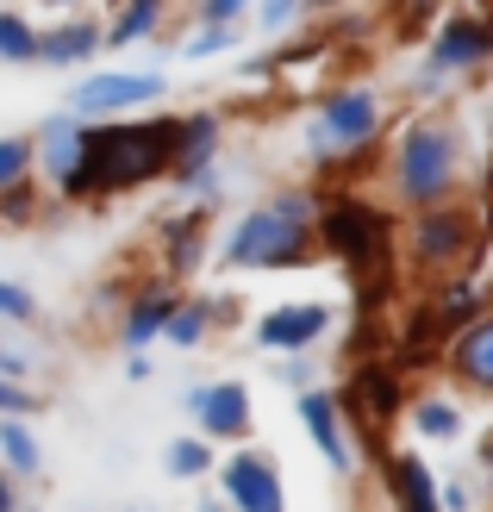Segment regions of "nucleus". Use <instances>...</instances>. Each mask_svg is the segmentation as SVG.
Listing matches in <instances>:
<instances>
[{
    "mask_svg": "<svg viewBox=\"0 0 493 512\" xmlns=\"http://www.w3.org/2000/svg\"><path fill=\"white\" fill-rule=\"evenodd\" d=\"M7 500H13V488H7V481H0V506H7Z\"/></svg>",
    "mask_w": 493,
    "mask_h": 512,
    "instance_id": "2f4dec72",
    "label": "nucleus"
},
{
    "mask_svg": "<svg viewBox=\"0 0 493 512\" xmlns=\"http://www.w3.org/2000/svg\"><path fill=\"white\" fill-rule=\"evenodd\" d=\"M25 157H32V150H25L19 138H7V144H0V188H13V182H19V169H25Z\"/></svg>",
    "mask_w": 493,
    "mask_h": 512,
    "instance_id": "5701e85b",
    "label": "nucleus"
},
{
    "mask_svg": "<svg viewBox=\"0 0 493 512\" xmlns=\"http://www.w3.org/2000/svg\"><path fill=\"white\" fill-rule=\"evenodd\" d=\"M0 450L13 456V469H38V444L25 438V425H13V419L0 425Z\"/></svg>",
    "mask_w": 493,
    "mask_h": 512,
    "instance_id": "aec40b11",
    "label": "nucleus"
},
{
    "mask_svg": "<svg viewBox=\"0 0 493 512\" xmlns=\"http://www.w3.org/2000/svg\"><path fill=\"white\" fill-rule=\"evenodd\" d=\"M294 19V0H263V25H288Z\"/></svg>",
    "mask_w": 493,
    "mask_h": 512,
    "instance_id": "bb28decb",
    "label": "nucleus"
},
{
    "mask_svg": "<svg viewBox=\"0 0 493 512\" xmlns=\"http://www.w3.org/2000/svg\"><path fill=\"white\" fill-rule=\"evenodd\" d=\"M157 13H163V0H132V7H125V19L113 25V38H119V44H132V38H144L150 25H157Z\"/></svg>",
    "mask_w": 493,
    "mask_h": 512,
    "instance_id": "f3484780",
    "label": "nucleus"
},
{
    "mask_svg": "<svg viewBox=\"0 0 493 512\" xmlns=\"http://www.w3.org/2000/svg\"><path fill=\"white\" fill-rule=\"evenodd\" d=\"M375 132V94H337L331 107H325V119H319V132H313V144L325 150H350V144H362Z\"/></svg>",
    "mask_w": 493,
    "mask_h": 512,
    "instance_id": "20e7f679",
    "label": "nucleus"
},
{
    "mask_svg": "<svg viewBox=\"0 0 493 512\" xmlns=\"http://www.w3.org/2000/svg\"><path fill=\"white\" fill-rule=\"evenodd\" d=\"M0 313H7V319H32V294L13 288V281H0Z\"/></svg>",
    "mask_w": 493,
    "mask_h": 512,
    "instance_id": "a878e982",
    "label": "nucleus"
},
{
    "mask_svg": "<svg viewBox=\"0 0 493 512\" xmlns=\"http://www.w3.org/2000/svg\"><path fill=\"white\" fill-rule=\"evenodd\" d=\"M456 369L469 375V381H481V388H493V319L475 325L469 338L456 344Z\"/></svg>",
    "mask_w": 493,
    "mask_h": 512,
    "instance_id": "ddd939ff",
    "label": "nucleus"
},
{
    "mask_svg": "<svg viewBox=\"0 0 493 512\" xmlns=\"http://www.w3.org/2000/svg\"><path fill=\"white\" fill-rule=\"evenodd\" d=\"M394 488H400V500H406V506H419V512H431V506H437L431 475H425V463H412V456H400V463H394Z\"/></svg>",
    "mask_w": 493,
    "mask_h": 512,
    "instance_id": "2eb2a0df",
    "label": "nucleus"
},
{
    "mask_svg": "<svg viewBox=\"0 0 493 512\" xmlns=\"http://www.w3.org/2000/svg\"><path fill=\"white\" fill-rule=\"evenodd\" d=\"M194 413L206 431H244L250 425V394L238 388V381H219V388H194Z\"/></svg>",
    "mask_w": 493,
    "mask_h": 512,
    "instance_id": "6e6552de",
    "label": "nucleus"
},
{
    "mask_svg": "<svg viewBox=\"0 0 493 512\" xmlns=\"http://www.w3.org/2000/svg\"><path fill=\"white\" fill-rule=\"evenodd\" d=\"M94 44H100V32H88V25H69V32H50V38H38V50H32V57L75 63V57H94Z\"/></svg>",
    "mask_w": 493,
    "mask_h": 512,
    "instance_id": "4468645a",
    "label": "nucleus"
},
{
    "mask_svg": "<svg viewBox=\"0 0 493 512\" xmlns=\"http://www.w3.org/2000/svg\"><path fill=\"white\" fill-rule=\"evenodd\" d=\"M32 50H38L32 25H25V19H13V13H0V57H7V63H25Z\"/></svg>",
    "mask_w": 493,
    "mask_h": 512,
    "instance_id": "dca6fc26",
    "label": "nucleus"
},
{
    "mask_svg": "<svg viewBox=\"0 0 493 512\" xmlns=\"http://www.w3.org/2000/svg\"><path fill=\"white\" fill-rule=\"evenodd\" d=\"M0 406H7V413H25V406H32V394H19V388H7V381H0Z\"/></svg>",
    "mask_w": 493,
    "mask_h": 512,
    "instance_id": "cd10ccee",
    "label": "nucleus"
},
{
    "mask_svg": "<svg viewBox=\"0 0 493 512\" xmlns=\"http://www.w3.org/2000/svg\"><path fill=\"white\" fill-rule=\"evenodd\" d=\"M169 469H175V475H200V469H206V444H175V450H169Z\"/></svg>",
    "mask_w": 493,
    "mask_h": 512,
    "instance_id": "b1692460",
    "label": "nucleus"
},
{
    "mask_svg": "<svg viewBox=\"0 0 493 512\" xmlns=\"http://www.w3.org/2000/svg\"><path fill=\"white\" fill-rule=\"evenodd\" d=\"M444 182H450V138L431 132V125H412L400 144V188L412 200H431Z\"/></svg>",
    "mask_w": 493,
    "mask_h": 512,
    "instance_id": "7ed1b4c3",
    "label": "nucleus"
},
{
    "mask_svg": "<svg viewBox=\"0 0 493 512\" xmlns=\"http://www.w3.org/2000/svg\"><path fill=\"white\" fill-rule=\"evenodd\" d=\"M475 57H487V25H475V19H456L444 38H437V50H431V69H456V63H475Z\"/></svg>",
    "mask_w": 493,
    "mask_h": 512,
    "instance_id": "9b49d317",
    "label": "nucleus"
},
{
    "mask_svg": "<svg viewBox=\"0 0 493 512\" xmlns=\"http://www.w3.org/2000/svg\"><path fill=\"white\" fill-rule=\"evenodd\" d=\"M487 50H493V32H487Z\"/></svg>",
    "mask_w": 493,
    "mask_h": 512,
    "instance_id": "72a5a7b5",
    "label": "nucleus"
},
{
    "mask_svg": "<svg viewBox=\"0 0 493 512\" xmlns=\"http://www.w3.org/2000/svg\"><path fill=\"white\" fill-rule=\"evenodd\" d=\"M481 456H487V463H493V438H487V444H481Z\"/></svg>",
    "mask_w": 493,
    "mask_h": 512,
    "instance_id": "473e14b6",
    "label": "nucleus"
},
{
    "mask_svg": "<svg viewBox=\"0 0 493 512\" xmlns=\"http://www.w3.org/2000/svg\"><path fill=\"white\" fill-rule=\"evenodd\" d=\"M300 244H306V232H300V200H294V207L250 213L238 232H231V263H238V269L288 263V256H300Z\"/></svg>",
    "mask_w": 493,
    "mask_h": 512,
    "instance_id": "f03ea898",
    "label": "nucleus"
},
{
    "mask_svg": "<svg viewBox=\"0 0 493 512\" xmlns=\"http://www.w3.org/2000/svg\"><path fill=\"white\" fill-rule=\"evenodd\" d=\"M356 400L369 406V413H387V406H394V375H387V369H362Z\"/></svg>",
    "mask_w": 493,
    "mask_h": 512,
    "instance_id": "a211bd4d",
    "label": "nucleus"
},
{
    "mask_svg": "<svg viewBox=\"0 0 493 512\" xmlns=\"http://www.w3.org/2000/svg\"><path fill=\"white\" fill-rule=\"evenodd\" d=\"M325 306H281V313H269L263 319V344H275V350H300V344H313L319 331H325Z\"/></svg>",
    "mask_w": 493,
    "mask_h": 512,
    "instance_id": "1a4fd4ad",
    "label": "nucleus"
},
{
    "mask_svg": "<svg viewBox=\"0 0 493 512\" xmlns=\"http://www.w3.org/2000/svg\"><path fill=\"white\" fill-rule=\"evenodd\" d=\"M325 238H331V250H344L350 263L369 269L375 250H381V219H375L369 207H350V200H337V207L325 213Z\"/></svg>",
    "mask_w": 493,
    "mask_h": 512,
    "instance_id": "39448f33",
    "label": "nucleus"
},
{
    "mask_svg": "<svg viewBox=\"0 0 493 512\" xmlns=\"http://www.w3.org/2000/svg\"><path fill=\"white\" fill-rule=\"evenodd\" d=\"M157 94H163L157 75H94V82L75 88V107L113 113V107H138V100H157Z\"/></svg>",
    "mask_w": 493,
    "mask_h": 512,
    "instance_id": "423d86ee",
    "label": "nucleus"
},
{
    "mask_svg": "<svg viewBox=\"0 0 493 512\" xmlns=\"http://www.w3.org/2000/svg\"><path fill=\"white\" fill-rule=\"evenodd\" d=\"M82 132L88 125H75V119H50L44 125V163L69 182V169H75V157H82Z\"/></svg>",
    "mask_w": 493,
    "mask_h": 512,
    "instance_id": "f8f14e48",
    "label": "nucleus"
},
{
    "mask_svg": "<svg viewBox=\"0 0 493 512\" xmlns=\"http://www.w3.org/2000/svg\"><path fill=\"white\" fill-rule=\"evenodd\" d=\"M456 238H462V225H456L450 213H437V219H425V225H419V250H425V256L456 250Z\"/></svg>",
    "mask_w": 493,
    "mask_h": 512,
    "instance_id": "6ab92c4d",
    "label": "nucleus"
},
{
    "mask_svg": "<svg viewBox=\"0 0 493 512\" xmlns=\"http://www.w3.org/2000/svg\"><path fill=\"white\" fill-rule=\"evenodd\" d=\"M419 431H431V438H456V413H450V406H425Z\"/></svg>",
    "mask_w": 493,
    "mask_h": 512,
    "instance_id": "393cba45",
    "label": "nucleus"
},
{
    "mask_svg": "<svg viewBox=\"0 0 493 512\" xmlns=\"http://www.w3.org/2000/svg\"><path fill=\"white\" fill-rule=\"evenodd\" d=\"M25 363H19V356H7V350H0V375H19Z\"/></svg>",
    "mask_w": 493,
    "mask_h": 512,
    "instance_id": "7c9ffc66",
    "label": "nucleus"
},
{
    "mask_svg": "<svg viewBox=\"0 0 493 512\" xmlns=\"http://www.w3.org/2000/svg\"><path fill=\"white\" fill-rule=\"evenodd\" d=\"M225 494L238 506H256V512H275L281 506V481L263 456H231L225 463Z\"/></svg>",
    "mask_w": 493,
    "mask_h": 512,
    "instance_id": "0eeeda50",
    "label": "nucleus"
},
{
    "mask_svg": "<svg viewBox=\"0 0 493 512\" xmlns=\"http://www.w3.org/2000/svg\"><path fill=\"white\" fill-rule=\"evenodd\" d=\"M219 44H225V32H206V38H194L188 50H194V57H206V50H219Z\"/></svg>",
    "mask_w": 493,
    "mask_h": 512,
    "instance_id": "c756f323",
    "label": "nucleus"
},
{
    "mask_svg": "<svg viewBox=\"0 0 493 512\" xmlns=\"http://www.w3.org/2000/svg\"><path fill=\"white\" fill-rule=\"evenodd\" d=\"M300 413H306V431H313V444L325 450V463H331V469H350V444H344V431H337L331 400H325V394H306V400H300Z\"/></svg>",
    "mask_w": 493,
    "mask_h": 512,
    "instance_id": "9d476101",
    "label": "nucleus"
},
{
    "mask_svg": "<svg viewBox=\"0 0 493 512\" xmlns=\"http://www.w3.org/2000/svg\"><path fill=\"white\" fill-rule=\"evenodd\" d=\"M57 7H63V0H57Z\"/></svg>",
    "mask_w": 493,
    "mask_h": 512,
    "instance_id": "f704fd0d",
    "label": "nucleus"
},
{
    "mask_svg": "<svg viewBox=\"0 0 493 512\" xmlns=\"http://www.w3.org/2000/svg\"><path fill=\"white\" fill-rule=\"evenodd\" d=\"M200 319H206V313H200V306H188V313H175V306H169V319H163V325H169V338H175V344H194V338H200V331H206Z\"/></svg>",
    "mask_w": 493,
    "mask_h": 512,
    "instance_id": "4be33fe9",
    "label": "nucleus"
},
{
    "mask_svg": "<svg viewBox=\"0 0 493 512\" xmlns=\"http://www.w3.org/2000/svg\"><path fill=\"white\" fill-rule=\"evenodd\" d=\"M163 319H169V300L157 294V300H144L138 313H132V325H125V338H132V344H144L150 331H163Z\"/></svg>",
    "mask_w": 493,
    "mask_h": 512,
    "instance_id": "412c9836",
    "label": "nucleus"
},
{
    "mask_svg": "<svg viewBox=\"0 0 493 512\" xmlns=\"http://www.w3.org/2000/svg\"><path fill=\"white\" fill-rule=\"evenodd\" d=\"M238 7H244V0H206V19H231Z\"/></svg>",
    "mask_w": 493,
    "mask_h": 512,
    "instance_id": "c85d7f7f",
    "label": "nucleus"
},
{
    "mask_svg": "<svg viewBox=\"0 0 493 512\" xmlns=\"http://www.w3.org/2000/svg\"><path fill=\"white\" fill-rule=\"evenodd\" d=\"M175 125H100V132H82V157H75L69 169V194H82V188H125V182H144V175H157L169 163V150H175Z\"/></svg>",
    "mask_w": 493,
    "mask_h": 512,
    "instance_id": "f257e3e1",
    "label": "nucleus"
}]
</instances>
